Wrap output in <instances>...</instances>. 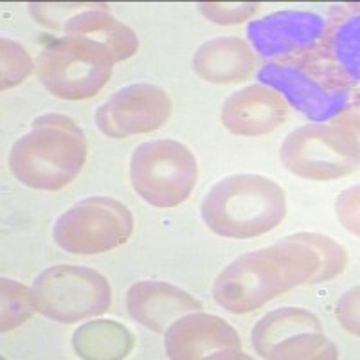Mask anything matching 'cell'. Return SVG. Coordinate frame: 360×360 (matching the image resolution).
Segmentation results:
<instances>
[{"instance_id": "12", "label": "cell", "mask_w": 360, "mask_h": 360, "mask_svg": "<svg viewBox=\"0 0 360 360\" xmlns=\"http://www.w3.org/2000/svg\"><path fill=\"white\" fill-rule=\"evenodd\" d=\"M164 349L175 360L247 359L236 330L218 315L202 311H189L169 324L164 332Z\"/></svg>"}, {"instance_id": "18", "label": "cell", "mask_w": 360, "mask_h": 360, "mask_svg": "<svg viewBox=\"0 0 360 360\" xmlns=\"http://www.w3.org/2000/svg\"><path fill=\"white\" fill-rule=\"evenodd\" d=\"M67 37H82L107 49L112 62H124L139 49V38L128 25L103 9H85L63 25Z\"/></svg>"}, {"instance_id": "16", "label": "cell", "mask_w": 360, "mask_h": 360, "mask_svg": "<svg viewBox=\"0 0 360 360\" xmlns=\"http://www.w3.org/2000/svg\"><path fill=\"white\" fill-rule=\"evenodd\" d=\"M127 308L131 319L152 332L164 333L179 317L202 310V303L172 283L137 281L127 292Z\"/></svg>"}, {"instance_id": "4", "label": "cell", "mask_w": 360, "mask_h": 360, "mask_svg": "<svg viewBox=\"0 0 360 360\" xmlns=\"http://www.w3.org/2000/svg\"><path fill=\"white\" fill-rule=\"evenodd\" d=\"M290 173L308 180H335L359 166V107L330 123H311L287 135L279 150Z\"/></svg>"}, {"instance_id": "11", "label": "cell", "mask_w": 360, "mask_h": 360, "mask_svg": "<svg viewBox=\"0 0 360 360\" xmlns=\"http://www.w3.org/2000/svg\"><path fill=\"white\" fill-rule=\"evenodd\" d=\"M173 103L168 92L150 83L119 89L96 112V124L112 139L150 134L166 124Z\"/></svg>"}, {"instance_id": "22", "label": "cell", "mask_w": 360, "mask_h": 360, "mask_svg": "<svg viewBox=\"0 0 360 360\" xmlns=\"http://www.w3.org/2000/svg\"><path fill=\"white\" fill-rule=\"evenodd\" d=\"M259 4L252 2H231V4H221V2H202L198 9L205 18L218 25H234L249 20L254 13L258 11Z\"/></svg>"}, {"instance_id": "7", "label": "cell", "mask_w": 360, "mask_h": 360, "mask_svg": "<svg viewBox=\"0 0 360 360\" xmlns=\"http://www.w3.org/2000/svg\"><path fill=\"white\" fill-rule=\"evenodd\" d=\"M197 159L191 150L179 141H148L131 153V188L150 205L169 209L184 204L197 184Z\"/></svg>"}, {"instance_id": "8", "label": "cell", "mask_w": 360, "mask_h": 360, "mask_svg": "<svg viewBox=\"0 0 360 360\" xmlns=\"http://www.w3.org/2000/svg\"><path fill=\"white\" fill-rule=\"evenodd\" d=\"M38 311L58 323H79L108 310L112 290L98 270L79 265H54L33 283Z\"/></svg>"}, {"instance_id": "24", "label": "cell", "mask_w": 360, "mask_h": 360, "mask_svg": "<svg viewBox=\"0 0 360 360\" xmlns=\"http://www.w3.org/2000/svg\"><path fill=\"white\" fill-rule=\"evenodd\" d=\"M337 317L348 332L359 335V287L344 294L337 307Z\"/></svg>"}, {"instance_id": "3", "label": "cell", "mask_w": 360, "mask_h": 360, "mask_svg": "<svg viewBox=\"0 0 360 360\" xmlns=\"http://www.w3.org/2000/svg\"><path fill=\"white\" fill-rule=\"evenodd\" d=\"M204 224L214 234L236 240L262 236L276 229L287 214L285 191L272 179L240 173L221 179L200 205Z\"/></svg>"}, {"instance_id": "19", "label": "cell", "mask_w": 360, "mask_h": 360, "mask_svg": "<svg viewBox=\"0 0 360 360\" xmlns=\"http://www.w3.org/2000/svg\"><path fill=\"white\" fill-rule=\"evenodd\" d=\"M72 346L82 359L117 360L134 349V335L115 321H92L74 332Z\"/></svg>"}, {"instance_id": "21", "label": "cell", "mask_w": 360, "mask_h": 360, "mask_svg": "<svg viewBox=\"0 0 360 360\" xmlns=\"http://www.w3.org/2000/svg\"><path fill=\"white\" fill-rule=\"evenodd\" d=\"M33 72V60L17 41L0 40V89L8 90L20 85Z\"/></svg>"}, {"instance_id": "5", "label": "cell", "mask_w": 360, "mask_h": 360, "mask_svg": "<svg viewBox=\"0 0 360 360\" xmlns=\"http://www.w3.org/2000/svg\"><path fill=\"white\" fill-rule=\"evenodd\" d=\"M258 79L314 123H330L359 107L356 86L328 74L307 54L266 62L258 70Z\"/></svg>"}, {"instance_id": "6", "label": "cell", "mask_w": 360, "mask_h": 360, "mask_svg": "<svg viewBox=\"0 0 360 360\" xmlns=\"http://www.w3.org/2000/svg\"><path fill=\"white\" fill-rule=\"evenodd\" d=\"M110 54L105 47L82 37L49 41L38 56L37 74L51 94L67 101L96 96L112 76Z\"/></svg>"}, {"instance_id": "9", "label": "cell", "mask_w": 360, "mask_h": 360, "mask_svg": "<svg viewBox=\"0 0 360 360\" xmlns=\"http://www.w3.org/2000/svg\"><path fill=\"white\" fill-rule=\"evenodd\" d=\"M134 233V217L123 202L110 197L83 198L60 214L53 238L70 254H101L128 242Z\"/></svg>"}, {"instance_id": "2", "label": "cell", "mask_w": 360, "mask_h": 360, "mask_svg": "<svg viewBox=\"0 0 360 360\" xmlns=\"http://www.w3.org/2000/svg\"><path fill=\"white\" fill-rule=\"evenodd\" d=\"M85 159V134L74 119L45 114L34 119L31 130L13 144L9 168L27 188L58 191L79 175Z\"/></svg>"}, {"instance_id": "23", "label": "cell", "mask_w": 360, "mask_h": 360, "mask_svg": "<svg viewBox=\"0 0 360 360\" xmlns=\"http://www.w3.org/2000/svg\"><path fill=\"white\" fill-rule=\"evenodd\" d=\"M337 217L346 229L359 236V186L348 188L337 198Z\"/></svg>"}, {"instance_id": "14", "label": "cell", "mask_w": 360, "mask_h": 360, "mask_svg": "<svg viewBox=\"0 0 360 360\" xmlns=\"http://www.w3.org/2000/svg\"><path fill=\"white\" fill-rule=\"evenodd\" d=\"M328 74L356 86L360 79V15L356 6L337 8L326 20L321 41L304 53Z\"/></svg>"}, {"instance_id": "10", "label": "cell", "mask_w": 360, "mask_h": 360, "mask_svg": "<svg viewBox=\"0 0 360 360\" xmlns=\"http://www.w3.org/2000/svg\"><path fill=\"white\" fill-rule=\"evenodd\" d=\"M254 352L272 360H333L335 344L321 321L304 308H279L263 315L252 330Z\"/></svg>"}, {"instance_id": "13", "label": "cell", "mask_w": 360, "mask_h": 360, "mask_svg": "<svg viewBox=\"0 0 360 360\" xmlns=\"http://www.w3.org/2000/svg\"><path fill=\"white\" fill-rule=\"evenodd\" d=\"M326 18L311 11L285 9L250 20L247 38L250 49L270 62L301 56L317 47L324 33Z\"/></svg>"}, {"instance_id": "1", "label": "cell", "mask_w": 360, "mask_h": 360, "mask_svg": "<svg viewBox=\"0 0 360 360\" xmlns=\"http://www.w3.org/2000/svg\"><path fill=\"white\" fill-rule=\"evenodd\" d=\"M346 262V249L332 238L295 233L224 266L214 279L213 297L231 314H249L292 288L330 281Z\"/></svg>"}, {"instance_id": "17", "label": "cell", "mask_w": 360, "mask_h": 360, "mask_svg": "<svg viewBox=\"0 0 360 360\" xmlns=\"http://www.w3.org/2000/svg\"><path fill=\"white\" fill-rule=\"evenodd\" d=\"M256 58L245 40L220 37L207 40L193 56V69L202 79L217 85L245 82L252 74Z\"/></svg>"}, {"instance_id": "15", "label": "cell", "mask_w": 360, "mask_h": 360, "mask_svg": "<svg viewBox=\"0 0 360 360\" xmlns=\"http://www.w3.org/2000/svg\"><path fill=\"white\" fill-rule=\"evenodd\" d=\"M287 101L265 85L233 92L221 105V123L231 134L256 137L274 131L287 119Z\"/></svg>"}, {"instance_id": "20", "label": "cell", "mask_w": 360, "mask_h": 360, "mask_svg": "<svg viewBox=\"0 0 360 360\" xmlns=\"http://www.w3.org/2000/svg\"><path fill=\"white\" fill-rule=\"evenodd\" d=\"M38 311L33 288H27L15 279H0V324L2 332H11L22 326Z\"/></svg>"}]
</instances>
